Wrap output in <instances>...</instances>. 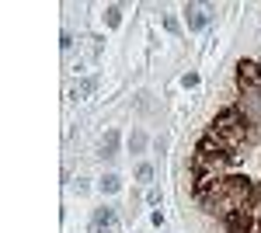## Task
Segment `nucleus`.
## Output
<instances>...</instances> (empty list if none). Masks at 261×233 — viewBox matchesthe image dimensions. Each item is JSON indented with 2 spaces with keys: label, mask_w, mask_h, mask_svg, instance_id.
Masks as SVG:
<instances>
[{
  "label": "nucleus",
  "mask_w": 261,
  "mask_h": 233,
  "mask_svg": "<svg viewBox=\"0 0 261 233\" xmlns=\"http://www.w3.org/2000/svg\"><path fill=\"white\" fill-rule=\"evenodd\" d=\"M209 129L216 133V136H223L233 150H241L244 143H254L258 139V125H254V118L244 112L241 105H230V108H223L220 115L209 122Z\"/></svg>",
  "instance_id": "obj_1"
},
{
  "label": "nucleus",
  "mask_w": 261,
  "mask_h": 233,
  "mask_svg": "<svg viewBox=\"0 0 261 233\" xmlns=\"http://www.w3.org/2000/svg\"><path fill=\"white\" fill-rule=\"evenodd\" d=\"M237 87L244 91V97L258 94V91H261V63H254V59L237 63Z\"/></svg>",
  "instance_id": "obj_2"
},
{
  "label": "nucleus",
  "mask_w": 261,
  "mask_h": 233,
  "mask_svg": "<svg viewBox=\"0 0 261 233\" xmlns=\"http://www.w3.org/2000/svg\"><path fill=\"white\" fill-rule=\"evenodd\" d=\"M91 233H119V216L112 205H101L91 216Z\"/></svg>",
  "instance_id": "obj_3"
},
{
  "label": "nucleus",
  "mask_w": 261,
  "mask_h": 233,
  "mask_svg": "<svg viewBox=\"0 0 261 233\" xmlns=\"http://www.w3.org/2000/svg\"><path fill=\"white\" fill-rule=\"evenodd\" d=\"M209 7H199V4H188L185 7V24H188V32H202L205 24H209Z\"/></svg>",
  "instance_id": "obj_4"
},
{
  "label": "nucleus",
  "mask_w": 261,
  "mask_h": 233,
  "mask_svg": "<svg viewBox=\"0 0 261 233\" xmlns=\"http://www.w3.org/2000/svg\"><path fill=\"white\" fill-rule=\"evenodd\" d=\"M119 143H122L119 129H108V133H105V139H101V157H105V160L119 157Z\"/></svg>",
  "instance_id": "obj_5"
},
{
  "label": "nucleus",
  "mask_w": 261,
  "mask_h": 233,
  "mask_svg": "<svg viewBox=\"0 0 261 233\" xmlns=\"http://www.w3.org/2000/svg\"><path fill=\"white\" fill-rule=\"evenodd\" d=\"M101 192H105V195L122 192V177L119 174H105V177H101Z\"/></svg>",
  "instance_id": "obj_6"
},
{
  "label": "nucleus",
  "mask_w": 261,
  "mask_h": 233,
  "mask_svg": "<svg viewBox=\"0 0 261 233\" xmlns=\"http://www.w3.org/2000/svg\"><path fill=\"white\" fill-rule=\"evenodd\" d=\"M105 24H108V28H119V24H122V7H119V4L105 7Z\"/></svg>",
  "instance_id": "obj_7"
},
{
  "label": "nucleus",
  "mask_w": 261,
  "mask_h": 233,
  "mask_svg": "<svg viewBox=\"0 0 261 233\" xmlns=\"http://www.w3.org/2000/svg\"><path fill=\"white\" fill-rule=\"evenodd\" d=\"M94 91H98V77H84L81 84H77V91H73V94L87 97V94H94Z\"/></svg>",
  "instance_id": "obj_8"
},
{
  "label": "nucleus",
  "mask_w": 261,
  "mask_h": 233,
  "mask_svg": "<svg viewBox=\"0 0 261 233\" xmlns=\"http://www.w3.org/2000/svg\"><path fill=\"white\" fill-rule=\"evenodd\" d=\"M146 143H150V139H146V133H140V129H136V133L129 136V150H133V153H143V150H146Z\"/></svg>",
  "instance_id": "obj_9"
},
{
  "label": "nucleus",
  "mask_w": 261,
  "mask_h": 233,
  "mask_svg": "<svg viewBox=\"0 0 261 233\" xmlns=\"http://www.w3.org/2000/svg\"><path fill=\"white\" fill-rule=\"evenodd\" d=\"M136 181H153V167L150 164H140L136 167Z\"/></svg>",
  "instance_id": "obj_10"
},
{
  "label": "nucleus",
  "mask_w": 261,
  "mask_h": 233,
  "mask_svg": "<svg viewBox=\"0 0 261 233\" xmlns=\"http://www.w3.org/2000/svg\"><path fill=\"white\" fill-rule=\"evenodd\" d=\"M164 28H167L171 35H178V32H181V24H178V18H174V14H164Z\"/></svg>",
  "instance_id": "obj_11"
},
{
  "label": "nucleus",
  "mask_w": 261,
  "mask_h": 233,
  "mask_svg": "<svg viewBox=\"0 0 261 233\" xmlns=\"http://www.w3.org/2000/svg\"><path fill=\"white\" fill-rule=\"evenodd\" d=\"M181 87H188V91L199 87V73H185V77H181Z\"/></svg>",
  "instance_id": "obj_12"
},
{
  "label": "nucleus",
  "mask_w": 261,
  "mask_h": 233,
  "mask_svg": "<svg viewBox=\"0 0 261 233\" xmlns=\"http://www.w3.org/2000/svg\"><path fill=\"white\" fill-rule=\"evenodd\" d=\"M70 45H73V35H70V32H63V35H60V49H70Z\"/></svg>",
  "instance_id": "obj_13"
},
{
  "label": "nucleus",
  "mask_w": 261,
  "mask_h": 233,
  "mask_svg": "<svg viewBox=\"0 0 261 233\" xmlns=\"http://www.w3.org/2000/svg\"><path fill=\"white\" fill-rule=\"evenodd\" d=\"M146 202H150V205H157V202H161V192H157V188H150V192H146Z\"/></svg>",
  "instance_id": "obj_14"
},
{
  "label": "nucleus",
  "mask_w": 261,
  "mask_h": 233,
  "mask_svg": "<svg viewBox=\"0 0 261 233\" xmlns=\"http://www.w3.org/2000/svg\"><path fill=\"white\" fill-rule=\"evenodd\" d=\"M254 233H261V223H258V230H254Z\"/></svg>",
  "instance_id": "obj_15"
},
{
  "label": "nucleus",
  "mask_w": 261,
  "mask_h": 233,
  "mask_svg": "<svg viewBox=\"0 0 261 233\" xmlns=\"http://www.w3.org/2000/svg\"><path fill=\"white\" fill-rule=\"evenodd\" d=\"M258 223H261V216H258Z\"/></svg>",
  "instance_id": "obj_16"
}]
</instances>
